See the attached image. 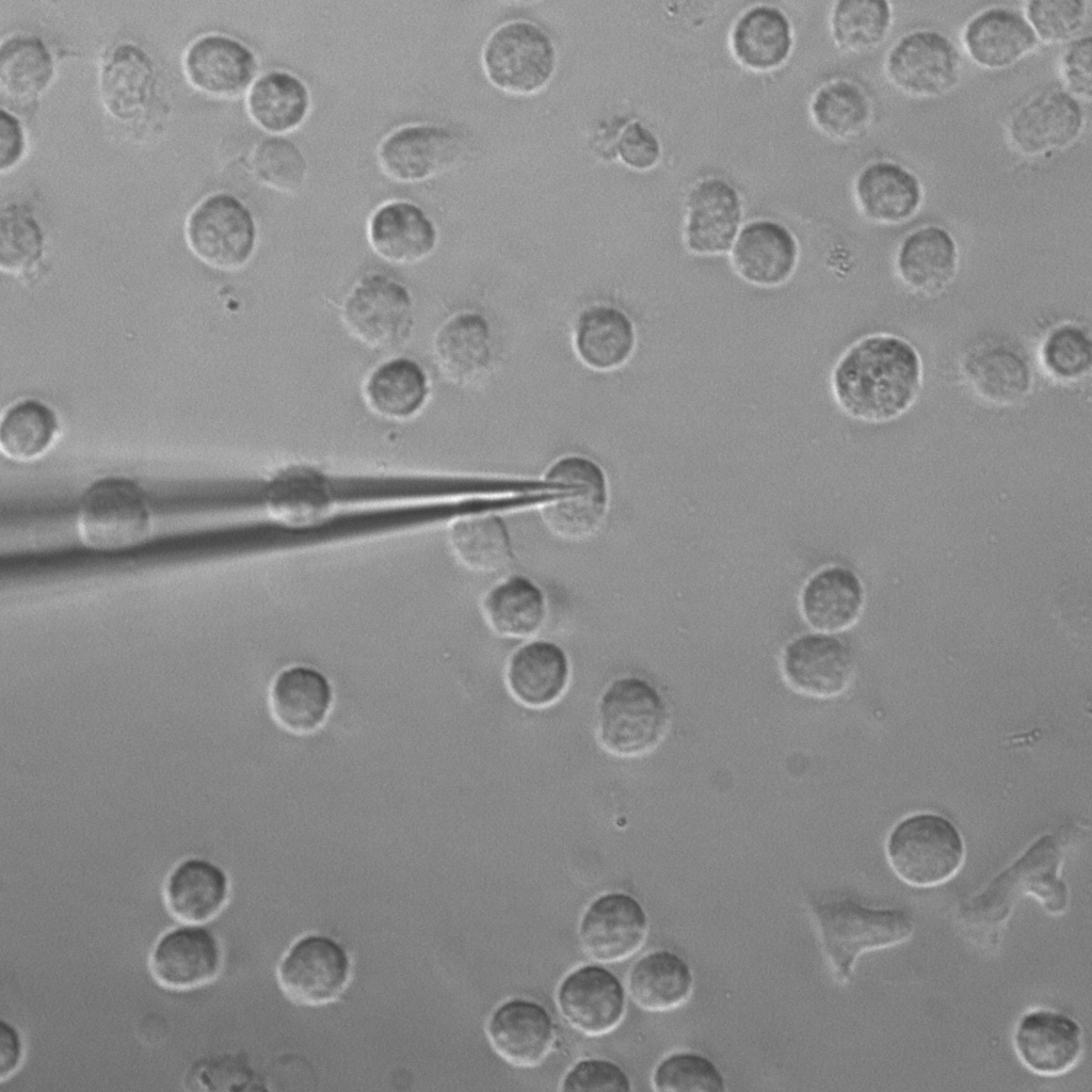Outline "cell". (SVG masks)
Segmentation results:
<instances>
[{
  "mask_svg": "<svg viewBox=\"0 0 1092 1092\" xmlns=\"http://www.w3.org/2000/svg\"><path fill=\"white\" fill-rule=\"evenodd\" d=\"M919 351L904 337L873 333L853 342L836 362L831 388L839 408L867 423H888L906 414L922 389Z\"/></svg>",
  "mask_w": 1092,
  "mask_h": 1092,
  "instance_id": "1",
  "label": "cell"
},
{
  "mask_svg": "<svg viewBox=\"0 0 1092 1092\" xmlns=\"http://www.w3.org/2000/svg\"><path fill=\"white\" fill-rule=\"evenodd\" d=\"M670 723L665 698L642 677H619L599 697L597 737L615 756L631 758L653 752L665 738Z\"/></svg>",
  "mask_w": 1092,
  "mask_h": 1092,
  "instance_id": "2",
  "label": "cell"
},
{
  "mask_svg": "<svg viewBox=\"0 0 1092 1092\" xmlns=\"http://www.w3.org/2000/svg\"><path fill=\"white\" fill-rule=\"evenodd\" d=\"M821 944L839 982L850 979L856 959L867 951L905 942L912 918L902 910L870 909L851 899L813 904Z\"/></svg>",
  "mask_w": 1092,
  "mask_h": 1092,
  "instance_id": "3",
  "label": "cell"
},
{
  "mask_svg": "<svg viewBox=\"0 0 1092 1092\" xmlns=\"http://www.w3.org/2000/svg\"><path fill=\"white\" fill-rule=\"evenodd\" d=\"M886 858L909 885L930 887L950 880L962 867L965 845L958 828L934 813L912 814L889 832Z\"/></svg>",
  "mask_w": 1092,
  "mask_h": 1092,
  "instance_id": "4",
  "label": "cell"
},
{
  "mask_svg": "<svg viewBox=\"0 0 1092 1092\" xmlns=\"http://www.w3.org/2000/svg\"><path fill=\"white\" fill-rule=\"evenodd\" d=\"M488 81L500 91L528 96L542 91L552 79L557 50L539 25L526 19L507 21L487 37L481 54Z\"/></svg>",
  "mask_w": 1092,
  "mask_h": 1092,
  "instance_id": "5",
  "label": "cell"
},
{
  "mask_svg": "<svg viewBox=\"0 0 1092 1092\" xmlns=\"http://www.w3.org/2000/svg\"><path fill=\"white\" fill-rule=\"evenodd\" d=\"M883 68L888 82L903 95L932 99L958 86L963 59L958 46L944 32L915 28L893 42L885 53Z\"/></svg>",
  "mask_w": 1092,
  "mask_h": 1092,
  "instance_id": "6",
  "label": "cell"
},
{
  "mask_svg": "<svg viewBox=\"0 0 1092 1092\" xmlns=\"http://www.w3.org/2000/svg\"><path fill=\"white\" fill-rule=\"evenodd\" d=\"M77 528L81 541L96 550L114 551L135 546L151 529L148 499L131 480H98L82 496Z\"/></svg>",
  "mask_w": 1092,
  "mask_h": 1092,
  "instance_id": "7",
  "label": "cell"
},
{
  "mask_svg": "<svg viewBox=\"0 0 1092 1092\" xmlns=\"http://www.w3.org/2000/svg\"><path fill=\"white\" fill-rule=\"evenodd\" d=\"M544 480L566 487L560 496L541 505L548 530L568 542L594 536L608 511V482L603 468L589 457L566 455L551 464Z\"/></svg>",
  "mask_w": 1092,
  "mask_h": 1092,
  "instance_id": "8",
  "label": "cell"
},
{
  "mask_svg": "<svg viewBox=\"0 0 1092 1092\" xmlns=\"http://www.w3.org/2000/svg\"><path fill=\"white\" fill-rule=\"evenodd\" d=\"M186 238L199 260L218 270L234 271L252 257L257 228L244 203L230 193L216 192L191 210Z\"/></svg>",
  "mask_w": 1092,
  "mask_h": 1092,
  "instance_id": "9",
  "label": "cell"
},
{
  "mask_svg": "<svg viewBox=\"0 0 1092 1092\" xmlns=\"http://www.w3.org/2000/svg\"><path fill=\"white\" fill-rule=\"evenodd\" d=\"M1085 124L1083 103L1061 85L1049 86L1029 95L1011 111L1006 133L1018 155L1040 159L1072 146Z\"/></svg>",
  "mask_w": 1092,
  "mask_h": 1092,
  "instance_id": "10",
  "label": "cell"
},
{
  "mask_svg": "<svg viewBox=\"0 0 1092 1092\" xmlns=\"http://www.w3.org/2000/svg\"><path fill=\"white\" fill-rule=\"evenodd\" d=\"M342 320L348 331L367 347L395 349L411 336L413 301L401 283L384 274L367 275L348 294Z\"/></svg>",
  "mask_w": 1092,
  "mask_h": 1092,
  "instance_id": "11",
  "label": "cell"
},
{
  "mask_svg": "<svg viewBox=\"0 0 1092 1092\" xmlns=\"http://www.w3.org/2000/svg\"><path fill=\"white\" fill-rule=\"evenodd\" d=\"M352 971L347 949L325 934L299 937L282 958L277 980L285 995L298 1005L322 1006L346 990Z\"/></svg>",
  "mask_w": 1092,
  "mask_h": 1092,
  "instance_id": "12",
  "label": "cell"
},
{
  "mask_svg": "<svg viewBox=\"0 0 1092 1092\" xmlns=\"http://www.w3.org/2000/svg\"><path fill=\"white\" fill-rule=\"evenodd\" d=\"M467 146L454 130L415 124L396 129L379 145L376 157L390 179L413 183L446 173L464 161Z\"/></svg>",
  "mask_w": 1092,
  "mask_h": 1092,
  "instance_id": "13",
  "label": "cell"
},
{
  "mask_svg": "<svg viewBox=\"0 0 1092 1092\" xmlns=\"http://www.w3.org/2000/svg\"><path fill=\"white\" fill-rule=\"evenodd\" d=\"M959 368L973 395L996 407L1023 403L1034 386L1028 354L1011 340L985 338L975 342L962 354Z\"/></svg>",
  "mask_w": 1092,
  "mask_h": 1092,
  "instance_id": "14",
  "label": "cell"
},
{
  "mask_svg": "<svg viewBox=\"0 0 1092 1092\" xmlns=\"http://www.w3.org/2000/svg\"><path fill=\"white\" fill-rule=\"evenodd\" d=\"M154 979L170 990L187 991L213 981L223 966V949L204 924L181 922L164 931L148 959Z\"/></svg>",
  "mask_w": 1092,
  "mask_h": 1092,
  "instance_id": "15",
  "label": "cell"
},
{
  "mask_svg": "<svg viewBox=\"0 0 1092 1092\" xmlns=\"http://www.w3.org/2000/svg\"><path fill=\"white\" fill-rule=\"evenodd\" d=\"M781 672L787 686L797 693L833 698L851 685L855 659L851 648L837 637L825 632L805 633L785 646Z\"/></svg>",
  "mask_w": 1092,
  "mask_h": 1092,
  "instance_id": "16",
  "label": "cell"
},
{
  "mask_svg": "<svg viewBox=\"0 0 1092 1092\" xmlns=\"http://www.w3.org/2000/svg\"><path fill=\"white\" fill-rule=\"evenodd\" d=\"M648 933V918L632 896L611 892L596 897L583 912L578 935L583 950L599 963L624 961L638 952Z\"/></svg>",
  "mask_w": 1092,
  "mask_h": 1092,
  "instance_id": "17",
  "label": "cell"
},
{
  "mask_svg": "<svg viewBox=\"0 0 1092 1092\" xmlns=\"http://www.w3.org/2000/svg\"><path fill=\"white\" fill-rule=\"evenodd\" d=\"M960 41L975 65L992 71L1016 65L1040 45L1023 10L1008 4L973 14L962 27Z\"/></svg>",
  "mask_w": 1092,
  "mask_h": 1092,
  "instance_id": "18",
  "label": "cell"
},
{
  "mask_svg": "<svg viewBox=\"0 0 1092 1092\" xmlns=\"http://www.w3.org/2000/svg\"><path fill=\"white\" fill-rule=\"evenodd\" d=\"M557 1005L577 1031L590 1037L604 1035L613 1031L624 1017L625 989L603 965H581L560 982Z\"/></svg>",
  "mask_w": 1092,
  "mask_h": 1092,
  "instance_id": "19",
  "label": "cell"
},
{
  "mask_svg": "<svg viewBox=\"0 0 1092 1092\" xmlns=\"http://www.w3.org/2000/svg\"><path fill=\"white\" fill-rule=\"evenodd\" d=\"M741 221L742 199L737 189L724 178H704L687 195L685 244L696 255L724 254L732 248Z\"/></svg>",
  "mask_w": 1092,
  "mask_h": 1092,
  "instance_id": "20",
  "label": "cell"
},
{
  "mask_svg": "<svg viewBox=\"0 0 1092 1092\" xmlns=\"http://www.w3.org/2000/svg\"><path fill=\"white\" fill-rule=\"evenodd\" d=\"M182 67L196 90L215 98L230 99L251 89L258 63L253 50L237 38L208 33L188 46Z\"/></svg>",
  "mask_w": 1092,
  "mask_h": 1092,
  "instance_id": "21",
  "label": "cell"
},
{
  "mask_svg": "<svg viewBox=\"0 0 1092 1092\" xmlns=\"http://www.w3.org/2000/svg\"><path fill=\"white\" fill-rule=\"evenodd\" d=\"M894 263L898 278L908 290L924 298L938 296L958 275L959 244L946 227L925 224L901 239Z\"/></svg>",
  "mask_w": 1092,
  "mask_h": 1092,
  "instance_id": "22",
  "label": "cell"
},
{
  "mask_svg": "<svg viewBox=\"0 0 1092 1092\" xmlns=\"http://www.w3.org/2000/svg\"><path fill=\"white\" fill-rule=\"evenodd\" d=\"M860 212L870 222L895 226L906 223L920 210L925 189L920 177L903 163L877 159L866 163L853 181Z\"/></svg>",
  "mask_w": 1092,
  "mask_h": 1092,
  "instance_id": "23",
  "label": "cell"
},
{
  "mask_svg": "<svg viewBox=\"0 0 1092 1092\" xmlns=\"http://www.w3.org/2000/svg\"><path fill=\"white\" fill-rule=\"evenodd\" d=\"M486 1034L499 1057L521 1069L541 1064L556 1038L548 1011L536 1001L523 997L510 998L492 1012Z\"/></svg>",
  "mask_w": 1092,
  "mask_h": 1092,
  "instance_id": "24",
  "label": "cell"
},
{
  "mask_svg": "<svg viewBox=\"0 0 1092 1092\" xmlns=\"http://www.w3.org/2000/svg\"><path fill=\"white\" fill-rule=\"evenodd\" d=\"M799 261V243L784 224L753 220L742 226L730 248L735 272L758 287H777L792 276Z\"/></svg>",
  "mask_w": 1092,
  "mask_h": 1092,
  "instance_id": "25",
  "label": "cell"
},
{
  "mask_svg": "<svg viewBox=\"0 0 1092 1092\" xmlns=\"http://www.w3.org/2000/svg\"><path fill=\"white\" fill-rule=\"evenodd\" d=\"M1014 1047L1022 1063L1031 1072L1058 1076L1073 1069L1081 1056V1028L1063 1013L1031 1010L1017 1022Z\"/></svg>",
  "mask_w": 1092,
  "mask_h": 1092,
  "instance_id": "26",
  "label": "cell"
},
{
  "mask_svg": "<svg viewBox=\"0 0 1092 1092\" xmlns=\"http://www.w3.org/2000/svg\"><path fill=\"white\" fill-rule=\"evenodd\" d=\"M157 70L151 58L132 43H122L107 53L99 74V92L107 112L116 121L140 119L157 91Z\"/></svg>",
  "mask_w": 1092,
  "mask_h": 1092,
  "instance_id": "27",
  "label": "cell"
},
{
  "mask_svg": "<svg viewBox=\"0 0 1092 1092\" xmlns=\"http://www.w3.org/2000/svg\"><path fill=\"white\" fill-rule=\"evenodd\" d=\"M571 677L565 651L547 640L530 641L518 647L505 667V684L511 695L529 708H545L558 702Z\"/></svg>",
  "mask_w": 1092,
  "mask_h": 1092,
  "instance_id": "28",
  "label": "cell"
},
{
  "mask_svg": "<svg viewBox=\"0 0 1092 1092\" xmlns=\"http://www.w3.org/2000/svg\"><path fill=\"white\" fill-rule=\"evenodd\" d=\"M368 240L386 261L411 264L428 257L437 241L433 221L416 204L390 200L374 210L368 222Z\"/></svg>",
  "mask_w": 1092,
  "mask_h": 1092,
  "instance_id": "29",
  "label": "cell"
},
{
  "mask_svg": "<svg viewBox=\"0 0 1092 1092\" xmlns=\"http://www.w3.org/2000/svg\"><path fill=\"white\" fill-rule=\"evenodd\" d=\"M865 590L851 569L831 565L816 572L800 596L801 613L815 630L825 633L851 628L862 615Z\"/></svg>",
  "mask_w": 1092,
  "mask_h": 1092,
  "instance_id": "30",
  "label": "cell"
},
{
  "mask_svg": "<svg viewBox=\"0 0 1092 1092\" xmlns=\"http://www.w3.org/2000/svg\"><path fill=\"white\" fill-rule=\"evenodd\" d=\"M229 894L226 872L200 857L180 862L170 872L163 887L166 909L181 922L210 921L223 911Z\"/></svg>",
  "mask_w": 1092,
  "mask_h": 1092,
  "instance_id": "31",
  "label": "cell"
},
{
  "mask_svg": "<svg viewBox=\"0 0 1092 1092\" xmlns=\"http://www.w3.org/2000/svg\"><path fill=\"white\" fill-rule=\"evenodd\" d=\"M729 45L735 59L744 67L755 71L775 69L792 49L790 20L777 6L753 5L733 25Z\"/></svg>",
  "mask_w": 1092,
  "mask_h": 1092,
  "instance_id": "32",
  "label": "cell"
},
{
  "mask_svg": "<svg viewBox=\"0 0 1092 1092\" xmlns=\"http://www.w3.org/2000/svg\"><path fill=\"white\" fill-rule=\"evenodd\" d=\"M434 355L444 375L457 385H469L491 368L493 340L488 322L477 312L449 319L434 338Z\"/></svg>",
  "mask_w": 1092,
  "mask_h": 1092,
  "instance_id": "33",
  "label": "cell"
},
{
  "mask_svg": "<svg viewBox=\"0 0 1092 1092\" xmlns=\"http://www.w3.org/2000/svg\"><path fill=\"white\" fill-rule=\"evenodd\" d=\"M694 977L689 964L665 949L651 951L630 968L627 989L633 1002L648 1012H667L691 997Z\"/></svg>",
  "mask_w": 1092,
  "mask_h": 1092,
  "instance_id": "34",
  "label": "cell"
},
{
  "mask_svg": "<svg viewBox=\"0 0 1092 1092\" xmlns=\"http://www.w3.org/2000/svg\"><path fill=\"white\" fill-rule=\"evenodd\" d=\"M332 702L327 679L318 671L293 667L283 671L270 691L274 719L294 734L315 730L324 720Z\"/></svg>",
  "mask_w": 1092,
  "mask_h": 1092,
  "instance_id": "35",
  "label": "cell"
},
{
  "mask_svg": "<svg viewBox=\"0 0 1092 1092\" xmlns=\"http://www.w3.org/2000/svg\"><path fill=\"white\" fill-rule=\"evenodd\" d=\"M481 611L494 633L508 639H526L543 627L547 601L541 588L531 579L512 575L483 596Z\"/></svg>",
  "mask_w": 1092,
  "mask_h": 1092,
  "instance_id": "36",
  "label": "cell"
},
{
  "mask_svg": "<svg viewBox=\"0 0 1092 1092\" xmlns=\"http://www.w3.org/2000/svg\"><path fill=\"white\" fill-rule=\"evenodd\" d=\"M310 109V94L295 75L272 70L260 76L251 86L246 110L262 130L275 135L293 131L305 121Z\"/></svg>",
  "mask_w": 1092,
  "mask_h": 1092,
  "instance_id": "37",
  "label": "cell"
},
{
  "mask_svg": "<svg viewBox=\"0 0 1092 1092\" xmlns=\"http://www.w3.org/2000/svg\"><path fill=\"white\" fill-rule=\"evenodd\" d=\"M364 395L369 407L378 415L404 420L424 405L429 382L418 363L398 357L384 362L370 373Z\"/></svg>",
  "mask_w": 1092,
  "mask_h": 1092,
  "instance_id": "38",
  "label": "cell"
},
{
  "mask_svg": "<svg viewBox=\"0 0 1092 1092\" xmlns=\"http://www.w3.org/2000/svg\"><path fill=\"white\" fill-rule=\"evenodd\" d=\"M635 343L632 322L621 309L595 305L583 310L577 320L576 350L592 368L607 370L623 365Z\"/></svg>",
  "mask_w": 1092,
  "mask_h": 1092,
  "instance_id": "39",
  "label": "cell"
},
{
  "mask_svg": "<svg viewBox=\"0 0 1092 1092\" xmlns=\"http://www.w3.org/2000/svg\"><path fill=\"white\" fill-rule=\"evenodd\" d=\"M815 125L826 135L841 141L863 136L874 117L873 102L857 82L837 78L819 86L809 103Z\"/></svg>",
  "mask_w": 1092,
  "mask_h": 1092,
  "instance_id": "40",
  "label": "cell"
},
{
  "mask_svg": "<svg viewBox=\"0 0 1092 1092\" xmlns=\"http://www.w3.org/2000/svg\"><path fill=\"white\" fill-rule=\"evenodd\" d=\"M54 76V61L44 41L33 34H14L0 47L2 95L19 103L35 101Z\"/></svg>",
  "mask_w": 1092,
  "mask_h": 1092,
  "instance_id": "41",
  "label": "cell"
},
{
  "mask_svg": "<svg viewBox=\"0 0 1092 1092\" xmlns=\"http://www.w3.org/2000/svg\"><path fill=\"white\" fill-rule=\"evenodd\" d=\"M449 544L459 562L475 573H497L513 557L508 529L494 512L457 517L449 529Z\"/></svg>",
  "mask_w": 1092,
  "mask_h": 1092,
  "instance_id": "42",
  "label": "cell"
},
{
  "mask_svg": "<svg viewBox=\"0 0 1092 1092\" xmlns=\"http://www.w3.org/2000/svg\"><path fill=\"white\" fill-rule=\"evenodd\" d=\"M59 432L55 412L41 400L15 402L3 413L0 447L7 457L28 461L43 454Z\"/></svg>",
  "mask_w": 1092,
  "mask_h": 1092,
  "instance_id": "43",
  "label": "cell"
},
{
  "mask_svg": "<svg viewBox=\"0 0 1092 1092\" xmlns=\"http://www.w3.org/2000/svg\"><path fill=\"white\" fill-rule=\"evenodd\" d=\"M894 23V10L884 0H841L830 15L831 34L844 51L861 53L880 46Z\"/></svg>",
  "mask_w": 1092,
  "mask_h": 1092,
  "instance_id": "44",
  "label": "cell"
},
{
  "mask_svg": "<svg viewBox=\"0 0 1092 1092\" xmlns=\"http://www.w3.org/2000/svg\"><path fill=\"white\" fill-rule=\"evenodd\" d=\"M1039 356L1043 370L1055 382L1062 385L1080 383L1092 368L1090 332L1077 322H1061L1042 339Z\"/></svg>",
  "mask_w": 1092,
  "mask_h": 1092,
  "instance_id": "45",
  "label": "cell"
},
{
  "mask_svg": "<svg viewBox=\"0 0 1092 1092\" xmlns=\"http://www.w3.org/2000/svg\"><path fill=\"white\" fill-rule=\"evenodd\" d=\"M252 168L266 187L280 193L299 191L307 178V162L300 148L282 135H271L257 144Z\"/></svg>",
  "mask_w": 1092,
  "mask_h": 1092,
  "instance_id": "46",
  "label": "cell"
},
{
  "mask_svg": "<svg viewBox=\"0 0 1092 1092\" xmlns=\"http://www.w3.org/2000/svg\"><path fill=\"white\" fill-rule=\"evenodd\" d=\"M44 234L36 219L25 207L10 205L0 215V266L3 271L21 273L42 257Z\"/></svg>",
  "mask_w": 1092,
  "mask_h": 1092,
  "instance_id": "47",
  "label": "cell"
},
{
  "mask_svg": "<svg viewBox=\"0 0 1092 1092\" xmlns=\"http://www.w3.org/2000/svg\"><path fill=\"white\" fill-rule=\"evenodd\" d=\"M1040 44L1064 45L1085 33L1088 0H1030L1021 7Z\"/></svg>",
  "mask_w": 1092,
  "mask_h": 1092,
  "instance_id": "48",
  "label": "cell"
},
{
  "mask_svg": "<svg viewBox=\"0 0 1092 1092\" xmlns=\"http://www.w3.org/2000/svg\"><path fill=\"white\" fill-rule=\"evenodd\" d=\"M658 1092H723L725 1081L720 1070L707 1057L693 1051H676L664 1057L653 1072Z\"/></svg>",
  "mask_w": 1092,
  "mask_h": 1092,
  "instance_id": "49",
  "label": "cell"
},
{
  "mask_svg": "<svg viewBox=\"0 0 1092 1092\" xmlns=\"http://www.w3.org/2000/svg\"><path fill=\"white\" fill-rule=\"evenodd\" d=\"M326 498L320 484L310 477L294 476L273 487L274 513L290 521L315 519L322 513Z\"/></svg>",
  "mask_w": 1092,
  "mask_h": 1092,
  "instance_id": "50",
  "label": "cell"
},
{
  "mask_svg": "<svg viewBox=\"0 0 1092 1092\" xmlns=\"http://www.w3.org/2000/svg\"><path fill=\"white\" fill-rule=\"evenodd\" d=\"M1058 75L1061 86L1089 103L1092 96V39L1090 32L1064 44L1058 55Z\"/></svg>",
  "mask_w": 1092,
  "mask_h": 1092,
  "instance_id": "51",
  "label": "cell"
},
{
  "mask_svg": "<svg viewBox=\"0 0 1092 1092\" xmlns=\"http://www.w3.org/2000/svg\"><path fill=\"white\" fill-rule=\"evenodd\" d=\"M561 1090L629 1092L631 1081L616 1063L600 1058H588L578 1061L568 1070L562 1079Z\"/></svg>",
  "mask_w": 1092,
  "mask_h": 1092,
  "instance_id": "52",
  "label": "cell"
},
{
  "mask_svg": "<svg viewBox=\"0 0 1092 1092\" xmlns=\"http://www.w3.org/2000/svg\"><path fill=\"white\" fill-rule=\"evenodd\" d=\"M617 152L622 162L636 171L654 167L661 156L657 135L640 122L628 124L617 141Z\"/></svg>",
  "mask_w": 1092,
  "mask_h": 1092,
  "instance_id": "53",
  "label": "cell"
},
{
  "mask_svg": "<svg viewBox=\"0 0 1092 1092\" xmlns=\"http://www.w3.org/2000/svg\"><path fill=\"white\" fill-rule=\"evenodd\" d=\"M26 134L20 121L4 109L0 119V168H13L23 157Z\"/></svg>",
  "mask_w": 1092,
  "mask_h": 1092,
  "instance_id": "54",
  "label": "cell"
},
{
  "mask_svg": "<svg viewBox=\"0 0 1092 1092\" xmlns=\"http://www.w3.org/2000/svg\"><path fill=\"white\" fill-rule=\"evenodd\" d=\"M0 1024V1079L4 1081L21 1065L25 1042L20 1030L13 1023L1 1019Z\"/></svg>",
  "mask_w": 1092,
  "mask_h": 1092,
  "instance_id": "55",
  "label": "cell"
}]
</instances>
